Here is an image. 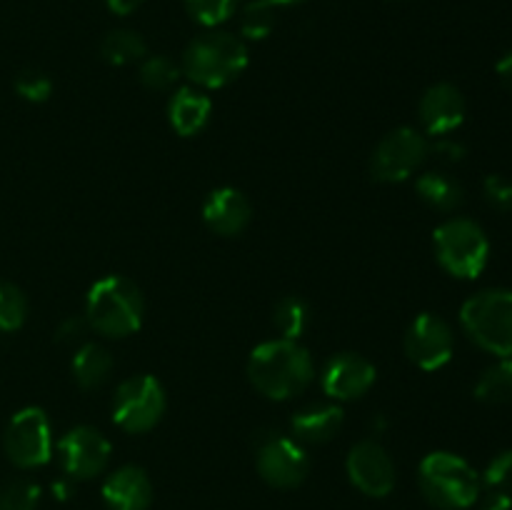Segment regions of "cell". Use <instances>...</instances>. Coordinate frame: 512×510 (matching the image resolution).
<instances>
[{
	"label": "cell",
	"instance_id": "obj_1",
	"mask_svg": "<svg viewBox=\"0 0 512 510\" xmlns=\"http://www.w3.org/2000/svg\"><path fill=\"white\" fill-rule=\"evenodd\" d=\"M248 378L268 400H290L313 380V358L298 340H268L250 353Z\"/></svg>",
	"mask_w": 512,
	"mask_h": 510
},
{
	"label": "cell",
	"instance_id": "obj_2",
	"mask_svg": "<svg viewBox=\"0 0 512 510\" xmlns=\"http://www.w3.org/2000/svg\"><path fill=\"white\" fill-rule=\"evenodd\" d=\"M248 68V45L225 30H210L190 40L180 73L200 90H218L240 78Z\"/></svg>",
	"mask_w": 512,
	"mask_h": 510
},
{
	"label": "cell",
	"instance_id": "obj_3",
	"mask_svg": "<svg viewBox=\"0 0 512 510\" xmlns=\"http://www.w3.org/2000/svg\"><path fill=\"white\" fill-rule=\"evenodd\" d=\"M145 300L138 285L125 275H105L85 298V320L88 328L105 338H128L143 325Z\"/></svg>",
	"mask_w": 512,
	"mask_h": 510
},
{
	"label": "cell",
	"instance_id": "obj_4",
	"mask_svg": "<svg viewBox=\"0 0 512 510\" xmlns=\"http://www.w3.org/2000/svg\"><path fill=\"white\" fill-rule=\"evenodd\" d=\"M420 490L425 500L440 510H465L480 498V475L473 465L455 453H430L420 463Z\"/></svg>",
	"mask_w": 512,
	"mask_h": 510
},
{
	"label": "cell",
	"instance_id": "obj_5",
	"mask_svg": "<svg viewBox=\"0 0 512 510\" xmlns=\"http://www.w3.org/2000/svg\"><path fill=\"white\" fill-rule=\"evenodd\" d=\"M460 325L478 348L495 358H512V290L488 288L465 300Z\"/></svg>",
	"mask_w": 512,
	"mask_h": 510
},
{
	"label": "cell",
	"instance_id": "obj_6",
	"mask_svg": "<svg viewBox=\"0 0 512 510\" xmlns=\"http://www.w3.org/2000/svg\"><path fill=\"white\" fill-rule=\"evenodd\" d=\"M435 258L453 278L473 280L490 260V240L475 220L450 218L433 233Z\"/></svg>",
	"mask_w": 512,
	"mask_h": 510
},
{
	"label": "cell",
	"instance_id": "obj_7",
	"mask_svg": "<svg viewBox=\"0 0 512 510\" xmlns=\"http://www.w3.org/2000/svg\"><path fill=\"white\" fill-rule=\"evenodd\" d=\"M165 390L153 375H130L115 388L113 420L120 430L130 435H140L153 430L165 415Z\"/></svg>",
	"mask_w": 512,
	"mask_h": 510
},
{
	"label": "cell",
	"instance_id": "obj_8",
	"mask_svg": "<svg viewBox=\"0 0 512 510\" xmlns=\"http://www.w3.org/2000/svg\"><path fill=\"white\" fill-rule=\"evenodd\" d=\"M428 148V138L410 125L390 130L370 155V175L378 183H403L418 173L428 158Z\"/></svg>",
	"mask_w": 512,
	"mask_h": 510
},
{
	"label": "cell",
	"instance_id": "obj_9",
	"mask_svg": "<svg viewBox=\"0 0 512 510\" xmlns=\"http://www.w3.org/2000/svg\"><path fill=\"white\" fill-rule=\"evenodd\" d=\"M5 455L18 468H40L53 458V430L45 410L23 408L10 418L3 435Z\"/></svg>",
	"mask_w": 512,
	"mask_h": 510
},
{
	"label": "cell",
	"instance_id": "obj_10",
	"mask_svg": "<svg viewBox=\"0 0 512 510\" xmlns=\"http://www.w3.org/2000/svg\"><path fill=\"white\" fill-rule=\"evenodd\" d=\"M255 463L263 480L273 488L288 490L298 488L310 473V458L303 443L280 433H260L258 448H255Z\"/></svg>",
	"mask_w": 512,
	"mask_h": 510
},
{
	"label": "cell",
	"instance_id": "obj_11",
	"mask_svg": "<svg viewBox=\"0 0 512 510\" xmlns=\"http://www.w3.org/2000/svg\"><path fill=\"white\" fill-rule=\"evenodd\" d=\"M455 353L453 328L435 313H420L405 330V355L420 370H440Z\"/></svg>",
	"mask_w": 512,
	"mask_h": 510
},
{
	"label": "cell",
	"instance_id": "obj_12",
	"mask_svg": "<svg viewBox=\"0 0 512 510\" xmlns=\"http://www.w3.org/2000/svg\"><path fill=\"white\" fill-rule=\"evenodd\" d=\"M58 458L70 480H90L105 470L110 460V443L100 430L75 425L60 438Z\"/></svg>",
	"mask_w": 512,
	"mask_h": 510
},
{
	"label": "cell",
	"instance_id": "obj_13",
	"mask_svg": "<svg viewBox=\"0 0 512 510\" xmlns=\"http://www.w3.org/2000/svg\"><path fill=\"white\" fill-rule=\"evenodd\" d=\"M348 478L360 493L370 498H385L395 488V463L388 450L375 440H360L350 448L348 460Z\"/></svg>",
	"mask_w": 512,
	"mask_h": 510
},
{
	"label": "cell",
	"instance_id": "obj_14",
	"mask_svg": "<svg viewBox=\"0 0 512 510\" xmlns=\"http://www.w3.org/2000/svg\"><path fill=\"white\" fill-rule=\"evenodd\" d=\"M418 113L425 133L433 138H445L463 125L468 105L460 88H455L453 83H435L420 98Z\"/></svg>",
	"mask_w": 512,
	"mask_h": 510
},
{
	"label": "cell",
	"instance_id": "obj_15",
	"mask_svg": "<svg viewBox=\"0 0 512 510\" xmlns=\"http://www.w3.org/2000/svg\"><path fill=\"white\" fill-rule=\"evenodd\" d=\"M375 365L358 353H340L323 370V390L333 400L363 398L375 383Z\"/></svg>",
	"mask_w": 512,
	"mask_h": 510
},
{
	"label": "cell",
	"instance_id": "obj_16",
	"mask_svg": "<svg viewBox=\"0 0 512 510\" xmlns=\"http://www.w3.org/2000/svg\"><path fill=\"white\" fill-rule=\"evenodd\" d=\"M250 218H253V205L240 193L238 188H225L213 190L203 203V220L215 235L223 238H233L248 228Z\"/></svg>",
	"mask_w": 512,
	"mask_h": 510
},
{
	"label": "cell",
	"instance_id": "obj_17",
	"mask_svg": "<svg viewBox=\"0 0 512 510\" xmlns=\"http://www.w3.org/2000/svg\"><path fill=\"white\" fill-rule=\"evenodd\" d=\"M103 500L110 510H148L153 503V483L143 468L123 465L105 478Z\"/></svg>",
	"mask_w": 512,
	"mask_h": 510
},
{
	"label": "cell",
	"instance_id": "obj_18",
	"mask_svg": "<svg viewBox=\"0 0 512 510\" xmlns=\"http://www.w3.org/2000/svg\"><path fill=\"white\" fill-rule=\"evenodd\" d=\"M210 113H213V100L208 93L195 85L178 88L168 100V120L173 130L183 138H193L208 125Z\"/></svg>",
	"mask_w": 512,
	"mask_h": 510
},
{
	"label": "cell",
	"instance_id": "obj_19",
	"mask_svg": "<svg viewBox=\"0 0 512 510\" xmlns=\"http://www.w3.org/2000/svg\"><path fill=\"white\" fill-rule=\"evenodd\" d=\"M343 420L345 415L340 405L320 403L295 413L293 420H290V428H293V435L298 443L323 445L340 433Z\"/></svg>",
	"mask_w": 512,
	"mask_h": 510
},
{
	"label": "cell",
	"instance_id": "obj_20",
	"mask_svg": "<svg viewBox=\"0 0 512 510\" xmlns=\"http://www.w3.org/2000/svg\"><path fill=\"white\" fill-rule=\"evenodd\" d=\"M70 370H73V378L80 388L98 390L100 385L108 383L110 373H113V358L103 345L83 343L75 350Z\"/></svg>",
	"mask_w": 512,
	"mask_h": 510
},
{
	"label": "cell",
	"instance_id": "obj_21",
	"mask_svg": "<svg viewBox=\"0 0 512 510\" xmlns=\"http://www.w3.org/2000/svg\"><path fill=\"white\" fill-rule=\"evenodd\" d=\"M415 190H418L420 200L428 203L430 208L440 210V213H450L458 210L465 200V190L453 175L443 173V170H428L415 180Z\"/></svg>",
	"mask_w": 512,
	"mask_h": 510
},
{
	"label": "cell",
	"instance_id": "obj_22",
	"mask_svg": "<svg viewBox=\"0 0 512 510\" xmlns=\"http://www.w3.org/2000/svg\"><path fill=\"white\" fill-rule=\"evenodd\" d=\"M100 55L110 65H133L145 60L148 45H145L143 35L135 33V30L118 28L105 35L103 43H100Z\"/></svg>",
	"mask_w": 512,
	"mask_h": 510
},
{
	"label": "cell",
	"instance_id": "obj_23",
	"mask_svg": "<svg viewBox=\"0 0 512 510\" xmlns=\"http://www.w3.org/2000/svg\"><path fill=\"white\" fill-rule=\"evenodd\" d=\"M475 398L485 405H503L512 400V358H498V363L483 370L475 383Z\"/></svg>",
	"mask_w": 512,
	"mask_h": 510
},
{
	"label": "cell",
	"instance_id": "obj_24",
	"mask_svg": "<svg viewBox=\"0 0 512 510\" xmlns=\"http://www.w3.org/2000/svg\"><path fill=\"white\" fill-rule=\"evenodd\" d=\"M273 323L275 328H278L280 338L298 340L310 325L308 303H305L303 298H298V295H285V298H280L278 303H275Z\"/></svg>",
	"mask_w": 512,
	"mask_h": 510
},
{
	"label": "cell",
	"instance_id": "obj_25",
	"mask_svg": "<svg viewBox=\"0 0 512 510\" xmlns=\"http://www.w3.org/2000/svg\"><path fill=\"white\" fill-rule=\"evenodd\" d=\"M275 28V5L268 0H253L240 13V33L248 40H263Z\"/></svg>",
	"mask_w": 512,
	"mask_h": 510
},
{
	"label": "cell",
	"instance_id": "obj_26",
	"mask_svg": "<svg viewBox=\"0 0 512 510\" xmlns=\"http://www.w3.org/2000/svg\"><path fill=\"white\" fill-rule=\"evenodd\" d=\"M180 75V65L168 55H150L140 65V83L148 90H170Z\"/></svg>",
	"mask_w": 512,
	"mask_h": 510
},
{
	"label": "cell",
	"instance_id": "obj_27",
	"mask_svg": "<svg viewBox=\"0 0 512 510\" xmlns=\"http://www.w3.org/2000/svg\"><path fill=\"white\" fill-rule=\"evenodd\" d=\"M28 300L23 290L10 283H0V333H13L25 323Z\"/></svg>",
	"mask_w": 512,
	"mask_h": 510
},
{
	"label": "cell",
	"instance_id": "obj_28",
	"mask_svg": "<svg viewBox=\"0 0 512 510\" xmlns=\"http://www.w3.org/2000/svg\"><path fill=\"white\" fill-rule=\"evenodd\" d=\"M40 503V488L33 480H10L0 488V510H35Z\"/></svg>",
	"mask_w": 512,
	"mask_h": 510
},
{
	"label": "cell",
	"instance_id": "obj_29",
	"mask_svg": "<svg viewBox=\"0 0 512 510\" xmlns=\"http://www.w3.org/2000/svg\"><path fill=\"white\" fill-rule=\"evenodd\" d=\"M185 8L205 28H218L220 23L230 20L238 8V0H185Z\"/></svg>",
	"mask_w": 512,
	"mask_h": 510
},
{
	"label": "cell",
	"instance_id": "obj_30",
	"mask_svg": "<svg viewBox=\"0 0 512 510\" xmlns=\"http://www.w3.org/2000/svg\"><path fill=\"white\" fill-rule=\"evenodd\" d=\"M480 483L488 493L510 495L512 498V450H503L490 460L485 473L480 475Z\"/></svg>",
	"mask_w": 512,
	"mask_h": 510
},
{
	"label": "cell",
	"instance_id": "obj_31",
	"mask_svg": "<svg viewBox=\"0 0 512 510\" xmlns=\"http://www.w3.org/2000/svg\"><path fill=\"white\" fill-rule=\"evenodd\" d=\"M15 93L28 103H45L53 93V80L40 70H23L15 78Z\"/></svg>",
	"mask_w": 512,
	"mask_h": 510
},
{
	"label": "cell",
	"instance_id": "obj_32",
	"mask_svg": "<svg viewBox=\"0 0 512 510\" xmlns=\"http://www.w3.org/2000/svg\"><path fill=\"white\" fill-rule=\"evenodd\" d=\"M483 195L490 203V208L500 210V213H512V180L505 175H488L483 183Z\"/></svg>",
	"mask_w": 512,
	"mask_h": 510
},
{
	"label": "cell",
	"instance_id": "obj_33",
	"mask_svg": "<svg viewBox=\"0 0 512 510\" xmlns=\"http://www.w3.org/2000/svg\"><path fill=\"white\" fill-rule=\"evenodd\" d=\"M428 155H433L435 160H440V163L445 165H458L463 163L468 150H465L463 143H458V140H453L450 135H445V138H435L433 143H430Z\"/></svg>",
	"mask_w": 512,
	"mask_h": 510
},
{
	"label": "cell",
	"instance_id": "obj_34",
	"mask_svg": "<svg viewBox=\"0 0 512 510\" xmlns=\"http://www.w3.org/2000/svg\"><path fill=\"white\" fill-rule=\"evenodd\" d=\"M85 328H88V320L85 318H65L63 323L58 325V335H55V338H58L60 343H78V340L83 338Z\"/></svg>",
	"mask_w": 512,
	"mask_h": 510
},
{
	"label": "cell",
	"instance_id": "obj_35",
	"mask_svg": "<svg viewBox=\"0 0 512 510\" xmlns=\"http://www.w3.org/2000/svg\"><path fill=\"white\" fill-rule=\"evenodd\" d=\"M110 8V13L115 15H130L143 5V0H105Z\"/></svg>",
	"mask_w": 512,
	"mask_h": 510
},
{
	"label": "cell",
	"instance_id": "obj_36",
	"mask_svg": "<svg viewBox=\"0 0 512 510\" xmlns=\"http://www.w3.org/2000/svg\"><path fill=\"white\" fill-rule=\"evenodd\" d=\"M510 505H512L510 495L488 493V498H485L483 508H480V510H510Z\"/></svg>",
	"mask_w": 512,
	"mask_h": 510
},
{
	"label": "cell",
	"instance_id": "obj_37",
	"mask_svg": "<svg viewBox=\"0 0 512 510\" xmlns=\"http://www.w3.org/2000/svg\"><path fill=\"white\" fill-rule=\"evenodd\" d=\"M498 78L503 80L505 88L512 90V50L498 63Z\"/></svg>",
	"mask_w": 512,
	"mask_h": 510
},
{
	"label": "cell",
	"instance_id": "obj_38",
	"mask_svg": "<svg viewBox=\"0 0 512 510\" xmlns=\"http://www.w3.org/2000/svg\"><path fill=\"white\" fill-rule=\"evenodd\" d=\"M53 493L58 495L60 500H65V498H68V495H70V485H68V483H55V485H53Z\"/></svg>",
	"mask_w": 512,
	"mask_h": 510
},
{
	"label": "cell",
	"instance_id": "obj_39",
	"mask_svg": "<svg viewBox=\"0 0 512 510\" xmlns=\"http://www.w3.org/2000/svg\"><path fill=\"white\" fill-rule=\"evenodd\" d=\"M268 3H273L275 8H278V5H293V3H300V0H268Z\"/></svg>",
	"mask_w": 512,
	"mask_h": 510
}]
</instances>
